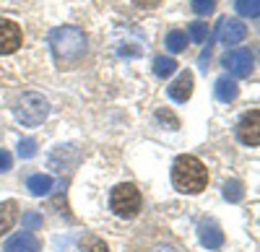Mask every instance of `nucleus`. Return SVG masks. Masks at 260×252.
Wrapping results in <instances>:
<instances>
[{
	"mask_svg": "<svg viewBox=\"0 0 260 252\" xmlns=\"http://www.w3.org/2000/svg\"><path fill=\"white\" fill-rule=\"evenodd\" d=\"M11 164H13L11 154H8V151H0V172H8V169H11Z\"/></svg>",
	"mask_w": 260,
	"mask_h": 252,
	"instance_id": "nucleus-24",
	"label": "nucleus"
},
{
	"mask_svg": "<svg viewBox=\"0 0 260 252\" xmlns=\"http://www.w3.org/2000/svg\"><path fill=\"white\" fill-rule=\"evenodd\" d=\"M177 70V62L172 60V57H167V55H159L156 60H154V73L159 76V78H167V76H172Z\"/></svg>",
	"mask_w": 260,
	"mask_h": 252,
	"instance_id": "nucleus-16",
	"label": "nucleus"
},
{
	"mask_svg": "<svg viewBox=\"0 0 260 252\" xmlns=\"http://www.w3.org/2000/svg\"><path fill=\"white\" fill-rule=\"evenodd\" d=\"M234 8L245 18H257L260 16V0H234Z\"/></svg>",
	"mask_w": 260,
	"mask_h": 252,
	"instance_id": "nucleus-15",
	"label": "nucleus"
},
{
	"mask_svg": "<svg viewBox=\"0 0 260 252\" xmlns=\"http://www.w3.org/2000/svg\"><path fill=\"white\" fill-rule=\"evenodd\" d=\"M110 205H112V211H115L120 219H133V216H138V211H141V193H138V187L130 185V182L117 185L115 190H112Z\"/></svg>",
	"mask_w": 260,
	"mask_h": 252,
	"instance_id": "nucleus-4",
	"label": "nucleus"
},
{
	"mask_svg": "<svg viewBox=\"0 0 260 252\" xmlns=\"http://www.w3.org/2000/svg\"><path fill=\"white\" fill-rule=\"evenodd\" d=\"M16 120L26 128H34V125H42L50 115V101L37 94V91H29V94H21V99L16 101Z\"/></svg>",
	"mask_w": 260,
	"mask_h": 252,
	"instance_id": "nucleus-3",
	"label": "nucleus"
},
{
	"mask_svg": "<svg viewBox=\"0 0 260 252\" xmlns=\"http://www.w3.org/2000/svg\"><path fill=\"white\" fill-rule=\"evenodd\" d=\"M185 47H187V34H185V31L175 29V31L167 34V50H169V52H182Z\"/></svg>",
	"mask_w": 260,
	"mask_h": 252,
	"instance_id": "nucleus-17",
	"label": "nucleus"
},
{
	"mask_svg": "<svg viewBox=\"0 0 260 252\" xmlns=\"http://www.w3.org/2000/svg\"><path fill=\"white\" fill-rule=\"evenodd\" d=\"M50 47L60 68H73L86 55V34L78 26H57L50 34Z\"/></svg>",
	"mask_w": 260,
	"mask_h": 252,
	"instance_id": "nucleus-1",
	"label": "nucleus"
},
{
	"mask_svg": "<svg viewBox=\"0 0 260 252\" xmlns=\"http://www.w3.org/2000/svg\"><path fill=\"white\" fill-rule=\"evenodd\" d=\"M190 3H192V11L201 13V16H206L216 8V0H190Z\"/></svg>",
	"mask_w": 260,
	"mask_h": 252,
	"instance_id": "nucleus-21",
	"label": "nucleus"
},
{
	"mask_svg": "<svg viewBox=\"0 0 260 252\" xmlns=\"http://www.w3.org/2000/svg\"><path fill=\"white\" fill-rule=\"evenodd\" d=\"M237 138L245 146H257L260 143V112L250 110L242 115V120L237 122Z\"/></svg>",
	"mask_w": 260,
	"mask_h": 252,
	"instance_id": "nucleus-5",
	"label": "nucleus"
},
{
	"mask_svg": "<svg viewBox=\"0 0 260 252\" xmlns=\"http://www.w3.org/2000/svg\"><path fill=\"white\" fill-rule=\"evenodd\" d=\"M192 94V73L190 70H182L175 81H172V86H169V96L175 99V101H187Z\"/></svg>",
	"mask_w": 260,
	"mask_h": 252,
	"instance_id": "nucleus-10",
	"label": "nucleus"
},
{
	"mask_svg": "<svg viewBox=\"0 0 260 252\" xmlns=\"http://www.w3.org/2000/svg\"><path fill=\"white\" fill-rule=\"evenodd\" d=\"M201 244L208 247V249H219L224 244V232L216 224H201Z\"/></svg>",
	"mask_w": 260,
	"mask_h": 252,
	"instance_id": "nucleus-11",
	"label": "nucleus"
},
{
	"mask_svg": "<svg viewBox=\"0 0 260 252\" xmlns=\"http://www.w3.org/2000/svg\"><path fill=\"white\" fill-rule=\"evenodd\" d=\"M136 6H141V8H146V11H151V8H156L161 0H133Z\"/></svg>",
	"mask_w": 260,
	"mask_h": 252,
	"instance_id": "nucleus-25",
	"label": "nucleus"
},
{
	"mask_svg": "<svg viewBox=\"0 0 260 252\" xmlns=\"http://www.w3.org/2000/svg\"><path fill=\"white\" fill-rule=\"evenodd\" d=\"M242 182H237V179H232V182H226L224 185V198L226 200H232V203H240L242 200Z\"/></svg>",
	"mask_w": 260,
	"mask_h": 252,
	"instance_id": "nucleus-19",
	"label": "nucleus"
},
{
	"mask_svg": "<svg viewBox=\"0 0 260 252\" xmlns=\"http://www.w3.org/2000/svg\"><path fill=\"white\" fill-rule=\"evenodd\" d=\"M52 177L50 174H31L29 179H26V190L31 193V195H37V198H42V195H47L50 190H52Z\"/></svg>",
	"mask_w": 260,
	"mask_h": 252,
	"instance_id": "nucleus-13",
	"label": "nucleus"
},
{
	"mask_svg": "<svg viewBox=\"0 0 260 252\" xmlns=\"http://www.w3.org/2000/svg\"><path fill=\"white\" fill-rule=\"evenodd\" d=\"M21 26L11 18H0V55H11L21 47Z\"/></svg>",
	"mask_w": 260,
	"mask_h": 252,
	"instance_id": "nucleus-8",
	"label": "nucleus"
},
{
	"mask_svg": "<svg viewBox=\"0 0 260 252\" xmlns=\"http://www.w3.org/2000/svg\"><path fill=\"white\" fill-rule=\"evenodd\" d=\"M16 216H18V205L13 200L0 203V234L11 232V226L16 224Z\"/></svg>",
	"mask_w": 260,
	"mask_h": 252,
	"instance_id": "nucleus-14",
	"label": "nucleus"
},
{
	"mask_svg": "<svg viewBox=\"0 0 260 252\" xmlns=\"http://www.w3.org/2000/svg\"><path fill=\"white\" fill-rule=\"evenodd\" d=\"M21 221H24V226H26V229H39V226H42V213L29 211V213L21 216Z\"/></svg>",
	"mask_w": 260,
	"mask_h": 252,
	"instance_id": "nucleus-22",
	"label": "nucleus"
},
{
	"mask_svg": "<svg viewBox=\"0 0 260 252\" xmlns=\"http://www.w3.org/2000/svg\"><path fill=\"white\" fill-rule=\"evenodd\" d=\"M216 37H219L221 45H240V42L247 37V26L237 18H221L219 26H216Z\"/></svg>",
	"mask_w": 260,
	"mask_h": 252,
	"instance_id": "nucleus-7",
	"label": "nucleus"
},
{
	"mask_svg": "<svg viewBox=\"0 0 260 252\" xmlns=\"http://www.w3.org/2000/svg\"><path fill=\"white\" fill-rule=\"evenodd\" d=\"M39 239L31 232H18L6 242V252H39Z\"/></svg>",
	"mask_w": 260,
	"mask_h": 252,
	"instance_id": "nucleus-9",
	"label": "nucleus"
},
{
	"mask_svg": "<svg viewBox=\"0 0 260 252\" xmlns=\"http://www.w3.org/2000/svg\"><path fill=\"white\" fill-rule=\"evenodd\" d=\"M252 52L250 50H232L224 55V65L234 78H247L252 73Z\"/></svg>",
	"mask_w": 260,
	"mask_h": 252,
	"instance_id": "nucleus-6",
	"label": "nucleus"
},
{
	"mask_svg": "<svg viewBox=\"0 0 260 252\" xmlns=\"http://www.w3.org/2000/svg\"><path fill=\"white\" fill-rule=\"evenodd\" d=\"M213 91H216V99H219V101H234L237 94H240V89H237L234 78H229V76H221L219 81H216Z\"/></svg>",
	"mask_w": 260,
	"mask_h": 252,
	"instance_id": "nucleus-12",
	"label": "nucleus"
},
{
	"mask_svg": "<svg viewBox=\"0 0 260 252\" xmlns=\"http://www.w3.org/2000/svg\"><path fill=\"white\" fill-rule=\"evenodd\" d=\"M16 151H18V156H21V159H31V156L37 154V140H34V138H24V140H18Z\"/></svg>",
	"mask_w": 260,
	"mask_h": 252,
	"instance_id": "nucleus-20",
	"label": "nucleus"
},
{
	"mask_svg": "<svg viewBox=\"0 0 260 252\" xmlns=\"http://www.w3.org/2000/svg\"><path fill=\"white\" fill-rule=\"evenodd\" d=\"M187 37L195 42V45H203V42L208 39V24H190V29H187Z\"/></svg>",
	"mask_w": 260,
	"mask_h": 252,
	"instance_id": "nucleus-18",
	"label": "nucleus"
},
{
	"mask_svg": "<svg viewBox=\"0 0 260 252\" xmlns=\"http://www.w3.org/2000/svg\"><path fill=\"white\" fill-rule=\"evenodd\" d=\"M83 252H110V249H107V244L99 242V239H89L86 247H83Z\"/></svg>",
	"mask_w": 260,
	"mask_h": 252,
	"instance_id": "nucleus-23",
	"label": "nucleus"
},
{
	"mask_svg": "<svg viewBox=\"0 0 260 252\" xmlns=\"http://www.w3.org/2000/svg\"><path fill=\"white\" fill-rule=\"evenodd\" d=\"M172 185L185 195H198L208 185V169L201 159L195 156H177L172 164Z\"/></svg>",
	"mask_w": 260,
	"mask_h": 252,
	"instance_id": "nucleus-2",
	"label": "nucleus"
}]
</instances>
